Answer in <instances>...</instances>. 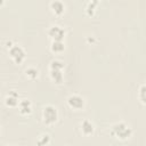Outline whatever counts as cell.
Wrapping results in <instances>:
<instances>
[{"mask_svg": "<svg viewBox=\"0 0 146 146\" xmlns=\"http://www.w3.org/2000/svg\"><path fill=\"white\" fill-rule=\"evenodd\" d=\"M112 135L120 138V139H127L131 136V129L125 124V123H117L113 127Z\"/></svg>", "mask_w": 146, "mask_h": 146, "instance_id": "cell-1", "label": "cell"}, {"mask_svg": "<svg viewBox=\"0 0 146 146\" xmlns=\"http://www.w3.org/2000/svg\"><path fill=\"white\" fill-rule=\"evenodd\" d=\"M63 67V64L59 60H52L51 65H50V75L52 78V80L56 83H62L63 81V75L60 73V70Z\"/></svg>", "mask_w": 146, "mask_h": 146, "instance_id": "cell-2", "label": "cell"}, {"mask_svg": "<svg viewBox=\"0 0 146 146\" xmlns=\"http://www.w3.org/2000/svg\"><path fill=\"white\" fill-rule=\"evenodd\" d=\"M57 117H58V114H57L56 107H54L51 105H48L43 108V119H44L46 123L51 124V123L56 122Z\"/></svg>", "mask_w": 146, "mask_h": 146, "instance_id": "cell-3", "label": "cell"}, {"mask_svg": "<svg viewBox=\"0 0 146 146\" xmlns=\"http://www.w3.org/2000/svg\"><path fill=\"white\" fill-rule=\"evenodd\" d=\"M9 54H10V56L13 57V59L15 60V63H18V64H19V63L24 59V57H25V52H24V50L22 49V47L17 46V44L10 47V49H9Z\"/></svg>", "mask_w": 146, "mask_h": 146, "instance_id": "cell-4", "label": "cell"}, {"mask_svg": "<svg viewBox=\"0 0 146 146\" xmlns=\"http://www.w3.org/2000/svg\"><path fill=\"white\" fill-rule=\"evenodd\" d=\"M48 34L54 39V41H62L65 35V31L60 26L55 25L50 27V30L48 31Z\"/></svg>", "mask_w": 146, "mask_h": 146, "instance_id": "cell-5", "label": "cell"}, {"mask_svg": "<svg viewBox=\"0 0 146 146\" xmlns=\"http://www.w3.org/2000/svg\"><path fill=\"white\" fill-rule=\"evenodd\" d=\"M67 100H68L70 106L73 107V108H76V110L82 108L83 105H84V100H83V98H82L81 96H79V95H72V96L68 97Z\"/></svg>", "mask_w": 146, "mask_h": 146, "instance_id": "cell-6", "label": "cell"}, {"mask_svg": "<svg viewBox=\"0 0 146 146\" xmlns=\"http://www.w3.org/2000/svg\"><path fill=\"white\" fill-rule=\"evenodd\" d=\"M50 8H51V10H52L56 15H60V14H63V11H64V5H63L60 1H57V0H55V1H52V2L50 3Z\"/></svg>", "mask_w": 146, "mask_h": 146, "instance_id": "cell-7", "label": "cell"}, {"mask_svg": "<svg viewBox=\"0 0 146 146\" xmlns=\"http://www.w3.org/2000/svg\"><path fill=\"white\" fill-rule=\"evenodd\" d=\"M18 106H19V112L22 114H27V113L31 112V103L29 100H26V99L21 100Z\"/></svg>", "mask_w": 146, "mask_h": 146, "instance_id": "cell-8", "label": "cell"}, {"mask_svg": "<svg viewBox=\"0 0 146 146\" xmlns=\"http://www.w3.org/2000/svg\"><path fill=\"white\" fill-rule=\"evenodd\" d=\"M81 128H82V132L84 135H90L94 132V125L90 121L88 120H84L82 123H81Z\"/></svg>", "mask_w": 146, "mask_h": 146, "instance_id": "cell-9", "label": "cell"}, {"mask_svg": "<svg viewBox=\"0 0 146 146\" xmlns=\"http://www.w3.org/2000/svg\"><path fill=\"white\" fill-rule=\"evenodd\" d=\"M6 104L8 106H16L18 104V98L16 94H11L6 98Z\"/></svg>", "mask_w": 146, "mask_h": 146, "instance_id": "cell-10", "label": "cell"}, {"mask_svg": "<svg viewBox=\"0 0 146 146\" xmlns=\"http://www.w3.org/2000/svg\"><path fill=\"white\" fill-rule=\"evenodd\" d=\"M51 49L52 51H56V52H59L64 49V44L62 41H54L52 44H51Z\"/></svg>", "mask_w": 146, "mask_h": 146, "instance_id": "cell-11", "label": "cell"}, {"mask_svg": "<svg viewBox=\"0 0 146 146\" xmlns=\"http://www.w3.org/2000/svg\"><path fill=\"white\" fill-rule=\"evenodd\" d=\"M25 73H26V75H29L30 78H35V76L38 75V71H36L35 68H33V67L27 68V70L25 71Z\"/></svg>", "mask_w": 146, "mask_h": 146, "instance_id": "cell-12", "label": "cell"}, {"mask_svg": "<svg viewBox=\"0 0 146 146\" xmlns=\"http://www.w3.org/2000/svg\"><path fill=\"white\" fill-rule=\"evenodd\" d=\"M97 2H98V0H92V3H90L89 7H88V11H89V13H90V10H91V14H92V10H94L95 6L97 5Z\"/></svg>", "mask_w": 146, "mask_h": 146, "instance_id": "cell-13", "label": "cell"}, {"mask_svg": "<svg viewBox=\"0 0 146 146\" xmlns=\"http://www.w3.org/2000/svg\"><path fill=\"white\" fill-rule=\"evenodd\" d=\"M144 94H145V87L141 86V88H140V98H141V102L143 103H145V96H144Z\"/></svg>", "mask_w": 146, "mask_h": 146, "instance_id": "cell-14", "label": "cell"}, {"mask_svg": "<svg viewBox=\"0 0 146 146\" xmlns=\"http://www.w3.org/2000/svg\"><path fill=\"white\" fill-rule=\"evenodd\" d=\"M42 137H43V140H42V141H39V145H42V144H46V143L49 141V140H48V137H49L48 135H44V136H42Z\"/></svg>", "mask_w": 146, "mask_h": 146, "instance_id": "cell-15", "label": "cell"}, {"mask_svg": "<svg viewBox=\"0 0 146 146\" xmlns=\"http://www.w3.org/2000/svg\"><path fill=\"white\" fill-rule=\"evenodd\" d=\"M3 3V0H0V5H2Z\"/></svg>", "mask_w": 146, "mask_h": 146, "instance_id": "cell-16", "label": "cell"}]
</instances>
